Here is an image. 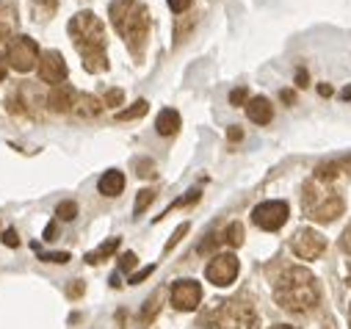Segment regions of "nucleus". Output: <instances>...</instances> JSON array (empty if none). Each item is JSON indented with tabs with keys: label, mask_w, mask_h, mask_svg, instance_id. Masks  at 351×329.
Returning a JSON list of instances; mask_svg holds the SVG:
<instances>
[{
	"label": "nucleus",
	"mask_w": 351,
	"mask_h": 329,
	"mask_svg": "<svg viewBox=\"0 0 351 329\" xmlns=\"http://www.w3.org/2000/svg\"><path fill=\"white\" fill-rule=\"evenodd\" d=\"M69 36L75 42V47L83 56V66L89 72H106L108 69V58H106V28L103 23L89 14L80 12L69 20Z\"/></svg>",
	"instance_id": "obj_1"
},
{
	"label": "nucleus",
	"mask_w": 351,
	"mask_h": 329,
	"mask_svg": "<svg viewBox=\"0 0 351 329\" xmlns=\"http://www.w3.org/2000/svg\"><path fill=\"white\" fill-rule=\"evenodd\" d=\"M274 299L288 313H310L318 304L321 291H318L315 277L307 269L293 266L280 274V280L274 285Z\"/></svg>",
	"instance_id": "obj_2"
},
{
	"label": "nucleus",
	"mask_w": 351,
	"mask_h": 329,
	"mask_svg": "<svg viewBox=\"0 0 351 329\" xmlns=\"http://www.w3.org/2000/svg\"><path fill=\"white\" fill-rule=\"evenodd\" d=\"M111 23L122 42L130 47L133 56L144 53L147 36H149V14L141 0H114L111 3Z\"/></svg>",
	"instance_id": "obj_3"
},
{
	"label": "nucleus",
	"mask_w": 351,
	"mask_h": 329,
	"mask_svg": "<svg viewBox=\"0 0 351 329\" xmlns=\"http://www.w3.org/2000/svg\"><path fill=\"white\" fill-rule=\"evenodd\" d=\"M302 208L304 213L313 219V221H335L340 213H343V197L332 188V183H324V180H310L304 186V194H302Z\"/></svg>",
	"instance_id": "obj_4"
},
{
	"label": "nucleus",
	"mask_w": 351,
	"mask_h": 329,
	"mask_svg": "<svg viewBox=\"0 0 351 329\" xmlns=\"http://www.w3.org/2000/svg\"><path fill=\"white\" fill-rule=\"evenodd\" d=\"M202 326L213 329H260V318L254 307L243 299H230L219 310H213L208 318H202Z\"/></svg>",
	"instance_id": "obj_5"
},
{
	"label": "nucleus",
	"mask_w": 351,
	"mask_h": 329,
	"mask_svg": "<svg viewBox=\"0 0 351 329\" xmlns=\"http://www.w3.org/2000/svg\"><path fill=\"white\" fill-rule=\"evenodd\" d=\"M291 249L296 258L302 260H318L324 252H326V238L318 232V230H299L293 238H291Z\"/></svg>",
	"instance_id": "obj_6"
},
{
	"label": "nucleus",
	"mask_w": 351,
	"mask_h": 329,
	"mask_svg": "<svg viewBox=\"0 0 351 329\" xmlns=\"http://www.w3.org/2000/svg\"><path fill=\"white\" fill-rule=\"evenodd\" d=\"M39 47L34 39L28 36H17L9 42V64L17 69V72H31L34 66H39Z\"/></svg>",
	"instance_id": "obj_7"
},
{
	"label": "nucleus",
	"mask_w": 351,
	"mask_h": 329,
	"mask_svg": "<svg viewBox=\"0 0 351 329\" xmlns=\"http://www.w3.org/2000/svg\"><path fill=\"white\" fill-rule=\"evenodd\" d=\"M252 221L260 227V230H280L285 221H288V205L280 202V199H269V202H260L254 210H252Z\"/></svg>",
	"instance_id": "obj_8"
},
{
	"label": "nucleus",
	"mask_w": 351,
	"mask_h": 329,
	"mask_svg": "<svg viewBox=\"0 0 351 329\" xmlns=\"http://www.w3.org/2000/svg\"><path fill=\"white\" fill-rule=\"evenodd\" d=\"M199 302H202V285L197 280H178L171 285V307L174 310L191 313L199 307Z\"/></svg>",
	"instance_id": "obj_9"
},
{
	"label": "nucleus",
	"mask_w": 351,
	"mask_h": 329,
	"mask_svg": "<svg viewBox=\"0 0 351 329\" xmlns=\"http://www.w3.org/2000/svg\"><path fill=\"white\" fill-rule=\"evenodd\" d=\"M208 280L213 282V285H219V288H227V285H232L235 282V277H238V258L235 255H230V252H221V255H216L210 263H208Z\"/></svg>",
	"instance_id": "obj_10"
},
{
	"label": "nucleus",
	"mask_w": 351,
	"mask_h": 329,
	"mask_svg": "<svg viewBox=\"0 0 351 329\" xmlns=\"http://www.w3.org/2000/svg\"><path fill=\"white\" fill-rule=\"evenodd\" d=\"M39 77L45 80V84H50L53 89L56 86H64V80H66V64H64V58H61L58 50H47L39 58Z\"/></svg>",
	"instance_id": "obj_11"
},
{
	"label": "nucleus",
	"mask_w": 351,
	"mask_h": 329,
	"mask_svg": "<svg viewBox=\"0 0 351 329\" xmlns=\"http://www.w3.org/2000/svg\"><path fill=\"white\" fill-rule=\"evenodd\" d=\"M75 97H77V92H72L66 84L64 86H56L47 97H45V103H47V108L50 111H72V106H75Z\"/></svg>",
	"instance_id": "obj_12"
},
{
	"label": "nucleus",
	"mask_w": 351,
	"mask_h": 329,
	"mask_svg": "<svg viewBox=\"0 0 351 329\" xmlns=\"http://www.w3.org/2000/svg\"><path fill=\"white\" fill-rule=\"evenodd\" d=\"M246 114H249V119H252L254 125H269L271 117H274L271 103H269L266 97H252V100L246 103Z\"/></svg>",
	"instance_id": "obj_13"
},
{
	"label": "nucleus",
	"mask_w": 351,
	"mask_h": 329,
	"mask_svg": "<svg viewBox=\"0 0 351 329\" xmlns=\"http://www.w3.org/2000/svg\"><path fill=\"white\" fill-rule=\"evenodd\" d=\"M103 111V103L92 95H77L75 97V106H72V114L80 117V119H95L97 114Z\"/></svg>",
	"instance_id": "obj_14"
},
{
	"label": "nucleus",
	"mask_w": 351,
	"mask_h": 329,
	"mask_svg": "<svg viewBox=\"0 0 351 329\" xmlns=\"http://www.w3.org/2000/svg\"><path fill=\"white\" fill-rule=\"evenodd\" d=\"M97 188H100L103 197H119V194L125 191V175L117 172V169H111V172H106V175L100 178Z\"/></svg>",
	"instance_id": "obj_15"
},
{
	"label": "nucleus",
	"mask_w": 351,
	"mask_h": 329,
	"mask_svg": "<svg viewBox=\"0 0 351 329\" xmlns=\"http://www.w3.org/2000/svg\"><path fill=\"white\" fill-rule=\"evenodd\" d=\"M155 127H158L160 136H174V133L180 130V114L174 111V108H163L158 114V119H155Z\"/></svg>",
	"instance_id": "obj_16"
},
{
	"label": "nucleus",
	"mask_w": 351,
	"mask_h": 329,
	"mask_svg": "<svg viewBox=\"0 0 351 329\" xmlns=\"http://www.w3.org/2000/svg\"><path fill=\"white\" fill-rule=\"evenodd\" d=\"M58 9V0H31V12H34V20H47L53 17Z\"/></svg>",
	"instance_id": "obj_17"
},
{
	"label": "nucleus",
	"mask_w": 351,
	"mask_h": 329,
	"mask_svg": "<svg viewBox=\"0 0 351 329\" xmlns=\"http://www.w3.org/2000/svg\"><path fill=\"white\" fill-rule=\"evenodd\" d=\"M119 249V238H111V241H106L100 249H95V252H89L86 255V263H103L108 255H114Z\"/></svg>",
	"instance_id": "obj_18"
},
{
	"label": "nucleus",
	"mask_w": 351,
	"mask_h": 329,
	"mask_svg": "<svg viewBox=\"0 0 351 329\" xmlns=\"http://www.w3.org/2000/svg\"><path fill=\"white\" fill-rule=\"evenodd\" d=\"M160 302H163V293L160 291H155L149 299H147V304L141 307V313H138V318H141V324H149L152 318H155V313L160 310Z\"/></svg>",
	"instance_id": "obj_19"
},
{
	"label": "nucleus",
	"mask_w": 351,
	"mask_h": 329,
	"mask_svg": "<svg viewBox=\"0 0 351 329\" xmlns=\"http://www.w3.org/2000/svg\"><path fill=\"white\" fill-rule=\"evenodd\" d=\"M147 108H149V103H147V100H138V103H133L128 111H119V114H117V119H119V122L138 119V117H144V114H147Z\"/></svg>",
	"instance_id": "obj_20"
},
{
	"label": "nucleus",
	"mask_w": 351,
	"mask_h": 329,
	"mask_svg": "<svg viewBox=\"0 0 351 329\" xmlns=\"http://www.w3.org/2000/svg\"><path fill=\"white\" fill-rule=\"evenodd\" d=\"M221 241H224V243H230V246H241V243H243V227H241L238 221H232V224L224 230Z\"/></svg>",
	"instance_id": "obj_21"
},
{
	"label": "nucleus",
	"mask_w": 351,
	"mask_h": 329,
	"mask_svg": "<svg viewBox=\"0 0 351 329\" xmlns=\"http://www.w3.org/2000/svg\"><path fill=\"white\" fill-rule=\"evenodd\" d=\"M152 202H155V191H152V188L138 191V197H136V213H144V210H147Z\"/></svg>",
	"instance_id": "obj_22"
},
{
	"label": "nucleus",
	"mask_w": 351,
	"mask_h": 329,
	"mask_svg": "<svg viewBox=\"0 0 351 329\" xmlns=\"http://www.w3.org/2000/svg\"><path fill=\"white\" fill-rule=\"evenodd\" d=\"M56 213H58L61 221H72V219L77 216V205H75V202H61V205L56 208Z\"/></svg>",
	"instance_id": "obj_23"
},
{
	"label": "nucleus",
	"mask_w": 351,
	"mask_h": 329,
	"mask_svg": "<svg viewBox=\"0 0 351 329\" xmlns=\"http://www.w3.org/2000/svg\"><path fill=\"white\" fill-rule=\"evenodd\" d=\"M186 232H189V224H180L178 230H174V235H171V241L166 243V252H171V249H174V246H178V241H180V238H183Z\"/></svg>",
	"instance_id": "obj_24"
},
{
	"label": "nucleus",
	"mask_w": 351,
	"mask_h": 329,
	"mask_svg": "<svg viewBox=\"0 0 351 329\" xmlns=\"http://www.w3.org/2000/svg\"><path fill=\"white\" fill-rule=\"evenodd\" d=\"M141 178H155V163L152 160H138V169H136Z\"/></svg>",
	"instance_id": "obj_25"
},
{
	"label": "nucleus",
	"mask_w": 351,
	"mask_h": 329,
	"mask_svg": "<svg viewBox=\"0 0 351 329\" xmlns=\"http://www.w3.org/2000/svg\"><path fill=\"white\" fill-rule=\"evenodd\" d=\"M122 100H125V95H122V89H111L108 95H106V106H122Z\"/></svg>",
	"instance_id": "obj_26"
},
{
	"label": "nucleus",
	"mask_w": 351,
	"mask_h": 329,
	"mask_svg": "<svg viewBox=\"0 0 351 329\" xmlns=\"http://www.w3.org/2000/svg\"><path fill=\"white\" fill-rule=\"evenodd\" d=\"M189 6H191V0H169V9H171L174 14L189 12Z\"/></svg>",
	"instance_id": "obj_27"
},
{
	"label": "nucleus",
	"mask_w": 351,
	"mask_h": 329,
	"mask_svg": "<svg viewBox=\"0 0 351 329\" xmlns=\"http://www.w3.org/2000/svg\"><path fill=\"white\" fill-rule=\"evenodd\" d=\"M136 260H138V258H136L133 252H125V255H122V260H119V269H122V271H130V269L136 266Z\"/></svg>",
	"instance_id": "obj_28"
},
{
	"label": "nucleus",
	"mask_w": 351,
	"mask_h": 329,
	"mask_svg": "<svg viewBox=\"0 0 351 329\" xmlns=\"http://www.w3.org/2000/svg\"><path fill=\"white\" fill-rule=\"evenodd\" d=\"M42 260H50V263H66L69 255H66V252H47V255H42Z\"/></svg>",
	"instance_id": "obj_29"
},
{
	"label": "nucleus",
	"mask_w": 351,
	"mask_h": 329,
	"mask_svg": "<svg viewBox=\"0 0 351 329\" xmlns=\"http://www.w3.org/2000/svg\"><path fill=\"white\" fill-rule=\"evenodd\" d=\"M3 243H6V246H12V249H17V246H20L17 232H14V230H6V232H3Z\"/></svg>",
	"instance_id": "obj_30"
},
{
	"label": "nucleus",
	"mask_w": 351,
	"mask_h": 329,
	"mask_svg": "<svg viewBox=\"0 0 351 329\" xmlns=\"http://www.w3.org/2000/svg\"><path fill=\"white\" fill-rule=\"evenodd\" d=\"M152 271H155V266H147V269H141L138 274H133V277H130V282H133V285H138V282H144V277H149Z\"/></svg>",
	"instance_id": "obj_31"
},
{
	"label": "nucleus",
	"mask_w": 351,
	"mask_h": 329,
	"mask_svg": "<svg viewBox=\"0 0 351 329\" xmlns=\"http://www.w3.org/2000/svg\"><path fill=\"white\" fill-rule=\"evenodd\" d=\"M340 246H343V252H346V255H351V224H348V230L343 232V241H340Z\"/></svg>",
	"instance_id": "obj_32"
},
{
	"label": "nucleus",
	"mask_w": 351,
	"mask_h": 329,
	"mask_svg": "<svg viewBox=\"0 0 351 329\" xmlns=\"http://www.w3.org/2000/svg\"><path fill=\"white\" fill-rule=\"evenodd\" d=\"M243 100H246V89H235V92L230 95V103H232V106H241Z\"/></svg>",
	"instance_id": "obj_33"
},
{
	"label": "nucleus",
	"mask_w": 351,
	"mask_h": 329,
	"mask_svg": "<svg viewBox=\"0 0 351 329\" xmlns=\"http://www.w3.org/2000/svg\"><path fill=\"white\" fill-rule=\"evenodd\" d=\"M340 172H348V175H351V158L340 160Z\"/></svg>",
	"instance_id": "obj_34"
},
{
	"label": "nucleus",
	"mask_w": 351,
	"mask_h": 329,
	"mask_svg": "<svg viewBox=\"0 0 351 329\" xmlns=\"http://www.w3.org/2000/svg\"><path fill=\"white\" fill-rule=\"evenodd\" d=\"M83 293V282H77L75 288H69V296H80Z\"/></svg>",
	"instance_id": "obj_35"
},
{
	"label": "nucleus",
	"mask_w": 351,
	"mask_h": 329,
	"mask_svg": "<svg viewBox=\"0 0 351 329\" xmlns=\"http://www.w3.org/2000/svg\"><path fill=\"white\" fill-rule=\"evenodd\" d=\"M45 238H47V241H53V238H56V227H53V224L45 230Z\"/></svg>",
	"instance_id": "obj_36"
},
{
	"label": "nucleus",
	"mask_w": 351,
	"mask_h": 329,
	"mask_svg": "<svg viewBox=\"0 0 351 329\" xmlns=\"http://www.w3.org/2000/svg\"><path fill=\"white\" fill-rule=\"evenodd\" d=\"M230 138H232V141H238V138H241V130H238V127H232V130H230Z\"/></svg>",
	"instance_id": "obj_37"
},
{
	"label": "nucleus",
	"mask_w": 351,
	"mask_h": 329,
	"mask_svg": "<svg viewBox=\"0 0 351 329\" xmlns=\"http://www.w3.org/2000/svg\"><path fill=\"white\" fill-rule=\"evenodd\" d=\"M6 77V66H3V58H0V80Z\"/></svg>",
	"instance_id": "obj_38"
},
{
	"label": "nucleus",
	"mask_w": 351,
	"mask_h": 329,
	"mask_svg": "<svg viewBox=\"0 0 351 329\" xmlns=\"http://www.w3.org/2000/svg\"><path fill=\"white\" fill-rule=\"evenodd\" d=\"M271 329H293V326H285V324H280V326H271Z\"/></svg>",
	"instance_id": "obj_39"
},
{
	"label": "nucleus",
	"mask_w": 351,
	"mask_h": 329,
	"mask_svg": "<svg viewBox=\"0 0 351 329\" xmlns=\"http://www.w3.org/2000/svg\"><path fill=\"white\" fill-rule=\"evenodd\" d=\"M348 282H351V271H348Z\"/></svg>",
	"instance_id": "obj_40"
}]
</instances>
